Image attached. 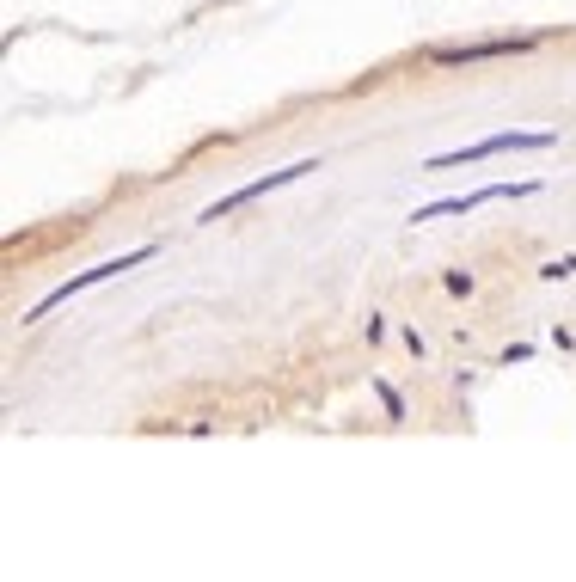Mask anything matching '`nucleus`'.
I'll use <instances>...</instances> for the list:
<instances>
[{
	"mask_svg": "<svg viewBox=\"0 0 576 582\" xmlns=\"http://www.w3.org/2000/svg\"><path fill=\"white\" fill-rule=\"evenodd\" d=\"M534 184H485V190H466V197H442V203H423L411 221H436V215H466V209H485V203H503V197H527Z\"/></svg>",
	"mask_w": 576,
	"mask_h": 582,
	"instance_id": "nucleus-3",
	"label": "nucleus"
},
{
	"mask_svg": "<svg viewBox=\"0 0 576 582\" xmlns=\"http://www.w3.org/2000/svg\"><path fill=\"white\" fill-rule=\"evenodd\" d=\"M307 172H319V166H313V160H301V166H288V172H270V178L246 184V190H233V197L209 203V209H203V221H221V215H233V209H246V203H258L264 190H282V184H295V178H307Z\"/></svg>",
	"mask_w": 576,
	"mask_h": 582,
	"instance_id": "nucleus-4",
	"label": "nucleus"
},
{
	"mask_svg": "<svg viewBox=\"0 0 576 582\" xmlns=\"http://www.w3.org/2000/svg\"><path fill=\"white\" fill-rule=\"evenodd\" d=\"M509 148H552V135L540 129H509V135H485V141H472V148H454V154H436L429 160V172H442V166H472V160H491V154H509Z\"/></svg>",
	"mask_w": 576,
	"mask_h": 582,
	"instance_id": "nucleus-1",
	"label": "nucleus"
},
{
	"mask_svg": "<svg viewBox=\"0 0 576 582\" xmlns=\"http://www.w3.org/2000/svg\"><path fill=\"white\" fill-rule=\"evenodd\" d=\"M509 50H527V43H466V50H436V62H442V68H454V62H485V56H509Z\"/></svg>",
	"mask_w": 576,
	"mask_h": 582,
	"instance_id": "nucleus-5",
	"label": "nucleus"
},
{
	"mask_svg": "<svg viewBox=\"0 0 576 582\" xmlns=\"http://www.w3.org/2000/svg\"><path fill=\"white\" fill-rule=\"evenodd\" d=\"M141 258H154V246H141V252H123V258H111V264H99V270H80L74 282H62V288H50V295H43V301L31 307V319H43V313H50V307H62V301H74V295H80V288H92V282H111L117 270H135Z\"/></svg>",
	"mask_w": 576,
	"mask_h": 582,
	"instance_id": "nucleus-2",
	"label": "nucleus"
}]
</instances>
